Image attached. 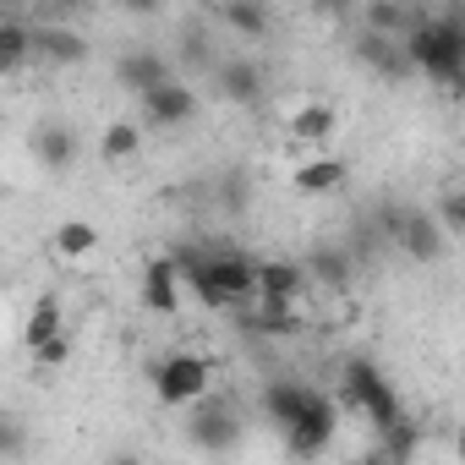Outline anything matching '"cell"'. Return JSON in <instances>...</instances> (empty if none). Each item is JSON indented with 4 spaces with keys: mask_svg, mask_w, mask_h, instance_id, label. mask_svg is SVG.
Returning a JSON list of instances; mask_svg holds the SVG:
<instances>
[{
    "mask_svg": "<svg viewBox=\"0 0 465 465\" xmlns=\"http://www.w3.org/2000/svg\"><path fill=\"white\" fill-rule=\"evenodd\" d=\"M438 219H443V230L465 236V181H460L454 192H443V197H438Z\"/></svg>",
    "mask_w": 465,
    "mask_h": 465,
    "instance_id": "cell-27",
    "label": "cell"
},
{
    "mask_svg": "<svg viewBox=\"0 0 465 465\" xmlns=\"http://www.w3.org/2000/svg\"><path fill=\"white\" fill-rule=\"evenodd\" d=\"M416 443H421V438H416V427H411L405 416L383 427V454H389V460H416Z\"/></svg>",
    "mask_w": 465,
    "mask_h": 465,
    "instance_id": "cell-26",
    "label": "cell"
},
{
    "mask_svg": "<svg viewBox=\"0 0 465 465\" xmlns=\"http://www.w3.org/2000/svg\"><path fill=\"white\" fill-rule=\"evenodd\" d=\"M307 274H312V285H323V291H351V274H356V263H351V247L318 242V247L307 252Z\"/></svg>",
    "mask_w": 465,
    "mask_h": 465,
    "instance_id": "cell-17",
    "label": "cell"
},
{
    "mask_svg": "<svg viewBox=\"0 0 465 465\" xmlns=\"http://www.w3.org/2000/svg\"><path fill=\"white\" fill-rule=\"evenodd\" d=\"M181 285H186L181 258H175V252H170V258H153V263L143 269V307L159 312V318H175V312H181Z\"/></svg>",
    "mask_w": 465,
    "mask_h": 465,
    "instance_id": "cell-13",
    "label": "cell"
},
{
    "mask_svg": "<svg viewBox=\"0 0 465 465\" xmlns=\"http://www.w3.org/2000/svg\"><path fill=\"white\" fill-rule=\"evenodd\" d=\"M213 77V94L224 104H263L269 99V66L263 61H247V55H224L208 66Z\"/></svg>",
    "mask_w": 465,
    "mask_h": 465,
    "instance_id": "cell-8",
    "label": "cell"
},
{
    "mask_svg": "<svg viewBox=\"0 0 465 465\" xmlns=\"http://www.w3.org/2000/svg\"><path fill=\"white\" fill-rule=\"evenodd\" d=\"M34 61V23H23L17 12L0 23V72H23Z\"/></svg>",
    "mask_w": 465,
    "mask_h": 465,
    "instance_id": "cell-19",
    "label": "cell"
},
{
    "mask_svg": "<svg viewBox=\"0 0 465 465\" xmlns=\"http://www.w3.org/2000/svg\"><path fill=\"white\" fill-rule=\"evenodd\" d=\"M334 126H340V110L323 104V99H307V104H296V115H291V132H296L302 143H323V137H334Z\"/></svg>",
    "mask_w": 465,
    "mask_h": 465,
    "instance_id": "cell-20",
    "label": "cell"
},
{
    "mask_svg": "<svg viewBox=\"0 0 465 465\" xmlns=\"http://www.w3.org/2000/svg\"><path fill=\"white\" fill-rule=\"evenodd\" d=\"M307 285H312V274H307V263H285V258H263L258 263V302L263 307H296L302 296H307Z\"/></svg>",
    "mask_w": 465,
    "mask_h": 465,
    "instance_id": "cell-11",
    "label": "cell"
},
{
    "mask_svg": "<svg viewBox=\"0 0 465 465\" xmlns=\"http://www.w3.org/2000/svg\"><path fill=\"white\" fill-rule=\"evenodd\" d=\"M0 460H23V421H0Z\"/></svg>",
    "mask_w": 465,
    "mask_h": 465,
    "instance_id": "cell-29",
    "label": "cell"
},
{
    "mask_svg": "<svg viewBox=\"0 0 465 465\" xmlns=\"http://www.w3.org/2000/svg\"><path fill=\"white\" fill-rule=\"evenodd\" d=\"M334 432H340V400H329L323 389H312L307 411L285 427V449H291L296 460H312V454H323V449L334 443Z\"/></svg>",
    "mask_w": 465,
    "mask_h": 465,
    "instance_id": "cell-7",
    "label": "cell"
},
{
    "mask_svg": "<svg viewBox=\"0 0 465 465\" xmlns=\"http://www.w3.org/2000/svg\"><path fill=\"white\" fill-rule=\"evenodd\" d=\"M351 55L367 66V72H378L383 83H405V77H416V61H411V45L405 39H394V34H378V28H361L356 39H351Z\"/></svg>",
    "mask_w": 465,
    "mask_h": 465,
    "instance_id": "cell-9",
    "label": "cell"
},
{
    "mask_svg": "<svg viewBox=\"0 0 465 465\" xmlns=\"http://www.w3.org/2000/svg\"><path fill=\"white\" fill-rule=\"evenodd\" d=\"M0 6H6V12H23V6H28V0H0Z\"/></svg>",
    "mask_w": 465,
    "mask_h": 465,
    "instance_id": "cell-33",
    "label": "cell"
},
{
    "mask_svg": "<svg viewBox=\"0 0 465 465\" xmlns=\"http://www.w3.org/2000/svg\"><path fill=\"white\" fill-rule=\"evenodd\" d=\"M50 247H55L61 258H88V252L99 247V230H94L88 219H66L55 236H50Z\"/></svg>",
    "mask_w": 465,
    "mask_h": 465,
    "instance_id": "cell-24",
    "label": "cell"
},
{
    "mask_svg": "<svg viewBox=\"0 0 465 465\" xmlns=\"http://www.w3.org/2000/svg\"><path fill=\"white\" fill-rule=\"evenodd\" d=\"M181 66L170 61V55H159V50H126L121 61H115V83L126 88V94H148V88H159V83H170Z\"/></svg>",
    "mask_w": 465,
    "mask_h": 465,
    "instance_id": "cell-14",
    "label": "cell"
},
{
    "mask_svg": "<svg viewBox=\"0 0 465 465\" xmlns=\"http://www.w3.org/2000/svg\"><path fill=\"white\" fill-rule=\"evenodd\" d=\"M137 148H143V121H110L104 137H99L104 164H126V159H137Z\"/></svg>",
    "mask_w": 465,
    "mask_h": 465,
    "instance_id": "cell-23",
    "label": "cell"
},
{
    "mask_svg": "<svg viewBox=\"0 0 465 465\" xmlns=\"http://www.w3.org/2000/svg\"><path fill=\"white\" fill-rule=\"evenodd\" d=\"M88 0H45V23H66L72 12H83Z\"/></svg>",
    "mask_w": 465,
    "mask_h": 465,
    "instance_id": "cell-30",
    "label": "cell"
},
{
    "mask_svg": "<svg viewBox=\"0 0 465 465\" xmlns=\"http://www.w3.org/2000/svg\"><path fill=\"white\" fill-rule=\"evenodd\" d=\"M175 258H181L186 291H192L208 312H247V307L258 302V263L242 258L236 247H224V242L208 247V252L181 247Z\"/></svg>",
    "mask_w": 465,
    "mask_h": 465,
    "instance_id": "cell-1",
    "label": "cell"
},
{
    "mask_svg": "<svg viewBox=\"0 0 465 465\" xmlns=\"http://www.w3.org/2000/svg\"><path fill=\"white\" fill-rule=\"evenodd\" d=\"M186 438H192L203 454H224V449L242 443V421H236V411H230L224 400H208V405H197V416L186 421Z\"/></svg>",
    "mask_w": 465,
    "mask_h": 465,
    "instance_id": "cell-10",
    "label": "cell"
},
{
    "mask_svg": "<svg viewBox=\"0 0 465 465\" xmlns=\"http://www.w3.org/2000/svg\"><path fill=\"white\" fill-rule=\"evenodd\" d=\"M307 400H312V383H307V378H269V383H263V394H258L263 421H269V427H280V432L307 411Z\"/></svg>",
    "mask_w": 465,
    "mask_h": 465,
    "instance_id": "cell-15",
    "label": "cell"
},
{
    "mask_svg": "<svg viewBox=\"0 0 465 465\" xmlns=\"http://www.w3.org/2000/svg\"><path fill=\"white\" fill-rule=\"evenodd\" d=\"M66 356H72V340H66V329H61V334H50L45 345H34V361H39V367H66Z\"/></svg>",
    "mask_w": 465,
    "mask_h": 465,
    "instance_id": "cell-28",
    "label": "cell"
},
{
    "mask_svg": "<svg viewBox=\"0 0 465 465\" xmlns=\"http://www.w3.org/2000/svg\"><path fill=\"white\" fill-rule=\"evenodd\" d=\"M50 334H61V302H55V296L34 302V312H28V329H23V340H28V351H34V345H45Z\"/></svg>",
    "mask_w": 465,
    "mask_h": 465,
    "instance_id": "cell-25",
    "label": "cell"
},
{
    "mask_svg": "<svg viewBox=\"0 0 465 465\" xmlns=\"http://www.w3.org/2000/svg\"><path fill=\"white\" fill-rule=\"evenodd\" d=\"M274 0H224L219 6V23L224 28H236L242 39H269L274 34Z\"/></svg>",
    "mask_w": 465,
    "mask_h": 465,
    "instance_id": "cell-18",
    "label": "cell"
},
{
    "mask_svg": "<svg viewBox=\"0 0 465 465\" xmlns=\"http://www.w3.org/2000/svg\"><path fill=\"white\" fill-rule=\"evenodd\" d=\"M340 405H345V411H361L378 432L405 416L394 383L383 378V367H378L372 356H345V367H340Z\"/></svg>",
    "mask_w": 465,
    "mask_h": 465,
    "instance_id": "cell-3",
    "label": "cell"
},
{
    "mask_svg": "<svg viewBox=\"0 0 465 465\" xmlns=\"http://www.w3.org/2000/svg\"><path fill=\"white\" fill-rule=\"evenodd\" d=\"M148 378H153V394H159V405H197L203 394H208V361L203 356H192V351H170V356H159L153 367H148Z\"/></svg>",
    "mask_w": 465,
    "mask_h": 465,
    "instance_id": "cell-5",
    "label": "cell"
},
{
    "mask_svg": "<svg viewBox=\"0 0 465 465\" xmlns=\"http://www.w3.org/2000/svg\"><path fill=\"white\" fill-rule=\"evenodd\" d=\"M383 236L411 263H438L443 258V219L427 213V208H383Z\"/></svg>",
    "mask_w": 465,
    "mask_h": 465,
    "instance_id": "cell-4",
    "label": "cell"
},
{
    "mask_svg": "<svg viewBox=\"0 0 465 465\" xmlns=\"http://www.w3.org/2000/svg\"><path fill=\"white\" fill-rule=\"evenodd\" d=\"M454 454H460V460H465V427H460V432H454Z\"/></svg>",
    "mask_w": 465,
    "mask_h": 465,
    "instance_id": "cell-32",
    "label": "cell"
},
{
    "mask_svg": "<svg viewBox=\"0 0 465 465\" xmlns=\"http://www.w3.org/2000/svg\"><path fill=\"white\" fill-rule=\"evenodd\" d=\"M411 61L421 77L443 83V88H460L465 83V17H421L411 34Z\"/></svg>",
    "mask_w": 465,
    "mask_h": 465,
    "instance_id": "cell-2",
    "label": "cell"
},
{
    "mask_svg": "<svg viewBox=\"0 0 465 465\" xmlns=\"http://www.w3.org/2000/svg\"><path fill=\"white\" fill-rule=\"evenodd\" d=\"M121 6H126V12H137V17H153L164 0H121Z\"/></svg>",
    "mask_w": 465,
    "mask_h": 465,
    "instance_id": "cell-31",
    "label": "cell"
},
{
    "mask_svg": "<svg viewBox=\"0 0 465 465\" xmlns=\"http://www.w3.org/2000/svg\"><path fill=\"white\" fill-rule=\"evenodd\" d=\"M28 148H34V159H39L45 170H55V175L77 164V132L61 126V121H39L34 137H28Z\"/></svg>",
    "mask_w": 465,
    "mask_h": 465,
    "instance_id": "cell-16",
    "label": "cell"
},
{
    "mask_svg": "<svg viewBox=\"0 0 465 465\" xmlns=\"http://www.w3.org/2000/svg\"><path fill=\"white\" fill-rule=\"evenodd\" d=\"M34 61L66 72V66H83L88 61V39L66 23H34Z\"/></svg>",
    "mask_w": 465,
    "mask_h": 465,
    "instance_id": "cell-12",
    "label": "cell"
},
{
    "mask_svg": "<svg viewBox=\"0 0 465 465\" xmlns=\"http://www.w3.org/2000/svg\"><path fill=\"white\" fill-rule=\"evenodd\" d=\"M345 159H307L302 170H296V192H307V197H329V192H340L345 186Z\"/></svg>",
    "mask_w": 465,
    "mask_h": 465,
    "instance_id": "cell-21",
    "label": "cell"
},
{
    "mask_svg": "<svg viewBox=\"0 0 465 465\" xmlns=\"http://www.w3.org/2000/svg\"><path fill=\"white\" fill-rule=\"evenodd\" d=\"M137 104H143V126L148 132H181V126H192L203 115V99H197V88L186 77H170V83L148 88Z\"/></svg>",
    "mask_w": 465,
    "mask_h": 465,
    "instance_id": "cell-6",
    "label": "cell"
},
{
    "mask_svg": "<svg viewBox=\"0 0 465 465\" xmlns=\"http://www.w3.org/2000/svg\"><path fill=\"white\" fill-rule=\"evenodd\" d=\"M197 6H208V12H219V6H224V0H197Z\"/></svg>",
    "mask_w": 465,
    "mask_h": 465,
    "instance_id": "cell-34",
    "label": "cell"
},
{
    "mask_svg": "<svg viewBox=\"0 0 465 465\" xmlns=\"http://www.w3.org/2000/svg\"><path fill=\"white\" fill-rule=\"evenodd\" d=\"M416 23H421V17L411 12V0H367V23H361V28H378V34L405 39Z\"/></svg>",
    "mask_w": 465,
    "mask_h": 465,
    "instance_id": "cell-22",
    "label": "cell"
}]
</instances>
